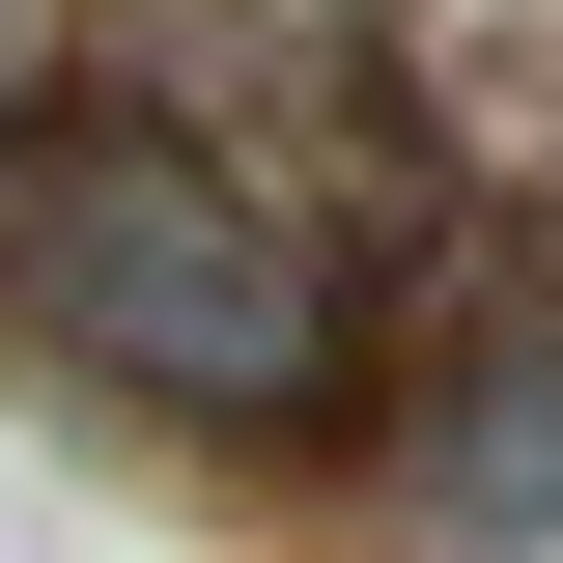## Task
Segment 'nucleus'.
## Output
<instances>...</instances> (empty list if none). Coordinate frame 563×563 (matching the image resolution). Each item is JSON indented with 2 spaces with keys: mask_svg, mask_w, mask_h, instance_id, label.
<instances>
[{
  "mask_svg": "<svg viewBox=\"0 0 563 563\" xmlns=\"http://www.w3.org/2000/svg\"><path fill=\"white\" fill-rule=\"evenodd\" d=\"M0 310L169 422H339V254L141 85H29L0 113Z\"/></svg>",
  "mask_w": 563,
  "mask_h": 563,
  "instance_id": "f257e3e1",
  "label": "nucleus"
},
{
  "mask_svg": "<svg viewBox=\"0 0 563 563\" xmlns=\"http://www.w3.org/2000/svg\"><path fill=\"white\" fill-rule=\"evenodd\" d=\"M422 536H563V339H479L422 395Z\"/></svg>",
  "mask_w": 563,
  "mask_h": 563,
  "instance_id": "f03ea898",
  "label": "nucleus"
},
{
  "mask_svg": "<svg viewBox=\"0 0 563 563\" xmlns=\"http://www.w3.org/2000/svg\"><path fill=\"white\" fill-rule=\"evenodd\" d=\"M29 85H57V0H0V113H29Z\"/></svg>",
  "mask_w": 563,
  "mask_h": 563,
  "instance_id": "7ed1b4c3",
  "label": "nucleus"
},
{
  "mask_svg": "<svg viewBox=\"0 0 563 563\" xmlns=\"http://www.w3.org/2000/svg\"><path fill=\"white\" fill-rule=\"evenodd\" d=\"M479 29H536V0H479Z\"/></svg>",
  "mask_w": 563,
  "mask_h": 563,
  "instance_id": "20e7f679",
  "label": "nucleus"
}]
</instances>
